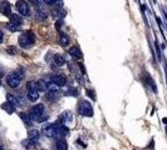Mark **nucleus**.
Instances as JSON below:
<instances>
[{
  "instance_id": "obj_29",
  "label": "nucleus",
  "mask_w": 167,
  "mask_h": 150,
  "mask_svg": "<svg viewBox=\"0 0 167 150\" xmlns=\"http://www.w3.org/2000/svg\"><path fill=\"white\" fill-rule=\"evenodd\" d=\"M43 1L48 5H53V4H55V0H43Z\"/></svg>"
},
{
  "instance_id": "obj_18",
  "label": "nucleus",
  "mask_w": 167,
  "mask_h": 150,
  "mask_svg": "<svg viewBox=\"0 0 167 150\" xmlns=\"http://www.w3.org/2000/svg\"><path fill=\"white\" fill-rule=\"evenodd\" d=\"M19 115H20V118L23 119V121L25 123V125H28V127H29V125L33 124V119L30 118V115H28V114H25V113H20Z\"/></svg>"
},
{
  "instance_id": "obj_24",
  "label": "nucleus",
  "mask_w": 167,
  "mask_h": 150,
  "mask_svg": "<svg viewBox=\"0 0 167 150\" xmlns=\"http://www.w3.org/2000/svg\"><path fill=\"white\" fill-rule=\"evenodd\" d=\"M65 95H67V97H77V95H78V90L75 88H69L67 90V93H65Z\"/></svg>"
},
{
  "instance_id": "obj_31",
  "label": "nucleus",
  "mask_w": 167,
  "mask_h": 150,
  "mask_svg": "<svg viewBox=\"0 0 167 150\" xmlns=\"http://www.w3.org/2000/svg\"><path fill=\"white\" fill-rule=\"evenodd\" d=\"M78 67H79V69H81V71H82V74L84 75V74H86V70H84V68H83V65H82V64H79Z\"/></svg>"
},
{
  "instance_id": "obj_13",
  "label": "nucleus",
  "mask_w": 167,
  "mask_h": 150,
  "mask_svg": "<svg viewBox=\"0 0 167 150\" xmlns=\"http://www.w3.org/2000/svg\"><path fill=\"white\" fill-rule=\"evenodd\" d=\"M1 109H3L4 111H7L8 114H13V113L15 111V106H14L13 104H10L9 101H7V103H3V104H1Z\"/></svg>"
},
{
  "instance_id": "obj_15",
  "label": "nucleus",
  "mask_w": 167,
  "mask_h": 150,
  "mask_svg": "<svg viewBox=\"0 0 167 150\" xmlns=\"http://www.w3.org/2000/svg\"><path fill=\"white\" fill-rule=\"evenodd\" d=\"M55 148H57V150H68L67 141L64 139H58L55 141Z\"/></svg>"
},
{
  "instance_id": "obj_10",
  "label": "nucleus",
  "mask_w": 167,
  "mask_h": 150,
  "mask_svg": "<svg viewBox=\"0 0 167 150\" xmlns=\"http://www.w3.org/2000/svg\"><path fill=\"white\" fill-rule=\"evenodd\" d=\"M0 11H1V13H3L4 15H7V16L11 15V14H10V11H11L10 4H9L8 1H3L1 4H0Z\"/></svg>"
},
{
  "instance_id": "obj_7",
  "label": "nucleus",
  "mask_w": 167,
  "mask_h": 150,
  "mask_svg": "<svg viewBox=\"0 0 167 150\" xmlns=\"http://www.w3.org/2000/svg\"><path fill=\"white\" fill-rule=\"evenodd\" d=\"M15 8L21 15H29V5L27 4L25 0H18L15 4Z\"/></svg>"
},
{
  "instance_id": "obj_14",
  "label": "nucleus",
  "mask_w": 167,
  "mask_h": 150,
  "mask_svg": "<svg viewBox=\"0 0 167 150\" xmlns=\"http://www.w3.org/2000/svg\"><path fill=\"white\" fill-rule=\"evenodd\" d=\"M7 101H9L14 106H21V103L19 101V99H16L13 94H7Z\"/></svg>"
},
{
  "instance_id": "obj_1",
  "label": "nucleus",
  "mask_w": 167,
  "mask_h": 150,
  "mask_svg": "<svg viewBox=\"0 0 167 150\" xmlns=\"http://www.w3.org/2000/svg\"><path fill=\"white\" fill-rule=\"evenodd\" d=\"M30 118L33 119V121L41 123V121H45L49 116L44 113V105L43 104H37L30 109Z\"/></svg>"
},
{
  "instance_id": "obj_5",
  "label": "nucleus",
  "mask_w": 167,
  "mask_h": 150,
  "mask_svg": "<svg viewBox=\"0 0 167 150\" xmlns=\"http://www.w3.org/2000/svg\"><path fill=\"white\" fill-rule=\"evenodd\" d=\"M41 133H43L47 138H53L58 134V130H57L54 124H45V125H43Z\"/></svg>"
},
{
  "instance_id": "obj_17",
  "label": "nucleus",
  "mask_w": 167,
  "mask_h": 150,
  "mask_svg": "<svg viewBox=\"0 0 167 150\" xmlns=\"http://www.w3.org/2000/svg\"><path fill=\"white\" fill-rule=\"evenodd\" d=\"M37 89H38L39 93H43L48 89V84L44 80H38L37 81Z\"/></svg>"
},
{
  "instance_id": "obj_36",
  "label": "nucleus",
  "mask_w": 167,
  "mask_h": 150,
  "mask_svg": "<svg viewBox=\"0 0 167 150\" xmlns=\"http://www.w3.org/2000/svg\"><path fill=\"white\" fill-rule=\"evenodd\" d=\"M165 16H166V19H167V13H166V14H165Z\"/></svg>"
},
{
  "instance_id": "obj_16",
  "label": "nucleus",
  "mask_w": 167,
  "mask_h": 150,
  "mask_svg": "<svg viewBox=\"0 0 167 150\" xmlns=\"http://www.w3.org/2000/svg\"><path fill=\"white\" fill-rule=\"evenodd\" d=\"M145 79H146V83H147L148 85L151 86V89L153 90V91H154V93H157V86H156V83L153 81V79H152V78H151L150 75H148V74H146V75H145Z\"/></svg>"
},
{
  "instance_id": "obj_26",
  "label": "nucleus",
  "mask_w": 167,
  "mask_h": 150,
  "mask_svg": "<svg viewBox=\"0 0 167 150\" xmlns=\"http://www.w3.org/2000/svg\"><path fill=\"white\" fill-rule=\"evenodd\" d=\"M53 14H54L55 16L63 18V16L65 15V10H63V9H61V8H58V9H55L54 11H53Z\"/></svg>"
},
{
  "instance_id": "obj_28",
  "label": "nucleus",
  "mask_w": 167,
  "mask_h": 150,
  "mask_svg": "<svg viewBox=\"0 0 167 150\" xmlns=\"http://www.w3.org/2000/svg\"><path fill=\"white\" fill-rule=\"evenodd\" d=\"M87 94H88V97H91L93 100H95V95H94L93 90H87Z\"/></svg>"
},
{
  "instance_id": "obj_34",
  "label": "nucleus",
  "mask_w": 167,
  "mask_h": 150,
  "mask_svg": "<svg viewBox=\"0 0 167 150\" xmlns=\"http://www.w3.org/2000/svg\"><path fill=\"white\" fill-rule=\"evenodd\" d=\"M162 121H163L165 124H167V118H163V119H162Z\"/></svg>"
},
{
  "instance_id": "obj_21",
  "label": "nucleus",
  "mask_w": 167,
  "mask_h": 150,
  "mask_svg": "<svg viewBox=\"0 0 167 150\" xmlns=\"http://www.w3.org/2000/svg\"><path fill=\"white\" fill-rule=\"evenodd\" d=\"M10 21H11V23L18 24V25H20L23 20H21V16L16 15V14H11V15H10Z\"/></svg>"
},
{
  "instance_id": "obj_3",
  "label": "nucleus",
  "mask_w": 167,
  "mask_h": 150,
  "mask_svg": "<svg viewBox=\"0 0 167 150\" xmlns=\"http://www.w3.org/2000/svg\"><path fill=\"white\" fill-rule=\"evenodd\" d=\"M78 111H79L81 115H83V116H88V118H92L93 116L92 104L89 103V101H87V100H82L81 103H79Z\"/></svg>"
},
{
  "instance_id": "obj_33",
  "label": "nucleus",
  "mask_w": 167,
  "mask_h": 150,
  "mask_svg": "<svg viewBox=\"0 0 167 150\" xmlns=\"http://www.w3.org/2000/svg\"><path fill=\"white\" fill-rule=\"evenodd\" d=\"M156 21H157V24H158V25L161 26V25H162V23H161V19H160V18H156Z\"/></svg>"
},
{
  "instance_id": "obj_32",
  "label": "nucleus",
  "mask_w": 167,
  "mask_h": 150,
  "mask_svg": "<svg viewBox=\"0 0 167 150\" xmlns=\"http://www.w3.org/2000/svg\"><path fill=\"white\" fill-rule=\"evenodd\" d=\"M3 38H4L3 31H1V30H0V44H1V41H3Z\"/></svg>"
},
{
  "instance_id": "obj_12",
  "label": "nucleus",
  "mask_w": 167,
  "mask_h": 150,
  "mask_svg": "<svg viewBox=\"0 0 167 150\" xmlns=\"http://www.w3.org/2000/svg\"><path fill=\"white\" fill-rule=\"evenodd\" d=\"M39 138H40L39 130L33 129V130H30V131L28 133V139H30V140H33V141H35V143H37V141L39 140Z\"/></svg>"
},
{
  "instance_id": "obj_9",
  "label": "nucleus",
  "mask_w": 167,
  "mask_h": 150,
  "mask_svg": "<svg viewBox=\"0 0 167 150\" xmlns=\"http://www.w3.org/2000/svg\"><path fill=\"white\" fill-rule=\"evenodd\" d=\"M61 120L64 124H69L72 120H73V114H72V111H69V110L63 111L62 115H61Z\"/></svg>"
},
{
  "instance_id": "obj_27",
  "label": "nucleus",
  "mask_w": 167,
  "mask_h": 150,
  "mask_svg": "<svg viewBox=\"0 0 167 150\" xmlns=\"http://www.w3.org/2000/svg\"><path fill=\"white\" fill-rule=\"evenodd\" d=\"M7 51L10 54V55H15V54H16V49H15V48H8Z\"/></svg>"
},
{
  "instance_id": "obj_11",
  "label": "nucleus",
  "mask_w": 167,
  "mask_h": 150,
  "mask_svg": "<svg viewBox=\"0 0 167 150\" xmlns=\"http://www.w3.org/2000/svg\"><path fill=\"white\" fill-rule=\"evenodd\" d=\"M69 54L73 58H75V59H82L83 58V55H82V51L79 50V48L78 46H72L70 49H69Z\"/></svg>"
},
{
  "instance_id": "obj_8",
  "label": "nucleus",
  "mask_w": 167,
  "mask_h": 150,
  "mask_svg": "<svg viewBox=\"0 0 167 150\" xmlns=\"http://www.w3.org/2000/svg\"><path fill=\"white\" fill-rule=\"evenodd\" d=\"M50 81L53 84H55V85H58L59 88H62L67 84V78H65L64 75H52Z\"/></svg>"
},
{
  "instance_id": "obj_30",
  "label": "nucleus",
  "mask_w": 167,
  "mask_h": 150,
  "mask_svg": "<svg viewBox=\"0 0 167 150\" xmlns=\"http://www.w3.org/2000/svg\"><path fill=\"white\" fill-rule=\"evenodd\" d=\"M55 28H57V30L61 29V28H62V21H59V20H58V21L55 23Z\"/></svg>"
},
{
  "instance_id": "obj_19",
  "label": "nucleus",
  "mask_w": 167,
  "mask_h": 150,
  "mask_svg": "<svg viewBox=\"0 0 167 150\" xmlns=\"http://www.w3.org/2000/svg\"><path fill=\"white\" fill-rule=\"evenodd\" d=\"M54 63L58 67H62V65L65 64V59L63 55H61V54H57V55H54Z\"/></svg>"
},
{
  "instance_id": "obj_2",
  "label": "nucleus",
  "mask_w": 167,
  "mask_h": 150,
  "mask_svg": "<svg viewBox=\"0 0 167 150\" xmlns=\"http://www.w3.org/2000/svg\"><path fill=\"white\" fill-rule=\"evenodd\" d=\"M34 41H35L34 34L32 31H27L19 37V46L23 48V49H27V48L32 46L34 44Z\"/></svg>"
},
{
  "instance_id": "obj_22",
  "label": "nucleus",
  "mask_w": 167,
  "mask_h": 150,
  "mask_svg": "<svg viewBox=\"0 0 167 150\" xmlns=\"http://www.w3.org/2000/svg\"><path fill=\"white\" fill-rule=\"evenodd\" d=\"M8 29L10 30L11 33H15V31H18V30L20 29V25H18V24H15V23H9L8 24Z\"/></svg>"
},
{
  "instance_id": "obj_20",
  "label": "nucleus",
  "mask_w": 167,
  "mask_h": 150,
  "mask_svg": "<svg viewBox=\"0 0 167 150\" xmlns=\"http://www.w3.org/2000/svg\"><path fill=\"white\" fill-rule=\"evenodd\" d=\"M59 43L63 46H67L69 44V37L67 34H59Z\"/></svg>"
},
{
  "instance_id": "obj_35",
  "label": "nucleus",
  "mask_w": 167,
  "mask_h": 150,
  "mask_svg": "<svg viewBox=\"0 0 167 150\" xmlns=\"http://www.w3.org/2000/svg\"><path fill=\"white\" fill-rule=\"evenodd\" d=\"M0 150H3V146L1 145H0Z\"/></svg>"
},
{
  "instance_id": "obj_23",
  "label": "nucleus",
  "mask_w": 167,
  "mask_h": 150,
  "mask_svg": "<svg viewBox=\"0 0 167 150\" xmlns=\"http://www.w3.org/2000/svg\"><path fill=\"white\" fill-rule=\"evenodd\" d=\"M23 144H24V146H25V148H28V149H33L37 143L33 141V140H30V139H27V140H24V141H23Z\"/></svg>"
},
{
  "instance_id": "obj_6",
  "label": "nucleus",
  "mask_w": 167,
  "mask_h": 150,
  "mask_svg": "<svg viewBox=\"0 0 167 150\" xmlns=\"http://www.w3.org/2000/svg\"><path fill=\"white\" fill-rule=\"evenodd\" d=\"M7 84L10 86V88H18V86H20V78L16 75V73H10L7 78Z\"/></svg>"
},
{
  "instance_id": "obj_4",
  "label": "nucleus",
  "mask_w": 167,
  "mask_h": 150,
  "mask_svg": "<svg viewBox=\"0 0 167 150\" xmlns=\"http://www.w3.org/2000/svg\"><path fill=\"white\" fill-rule=\"evenodd\" d=\"M27 90H28V99L29 101H37L39 99V91L37 89V83L34 81H29L28 83V86H27Z\"/></svg>"
},
{
  "instance_id": "obj_37",
  "label": "nucleus",
  "mask_w": 167,
  "mask_h": 150,
  "mask_svg": "<svg viewBox=\"0 0 167 150\" xmlns=\"http://www.w3.org/2000/svg\"><path fill=\"white\" fill-rule=\"evenodd\" d=\"M0 86H1V83H0Z\"/></svg>"
},
{
  "instance_id": "obj_25",
  "label": "nucleus",
  "mask_w": 167,
  "mask_h": 150,
  "mask_svg": "<svg viewBox=\"0 0 167 150\" xmlns=\"http://www.w3.org/2000/svg\"><path fill=\"white\" fill-rule=\"evenodd\" d=\"M47 98L48 100H57L59 98V91H49Z\"/></svg>"
}]
</instances>
